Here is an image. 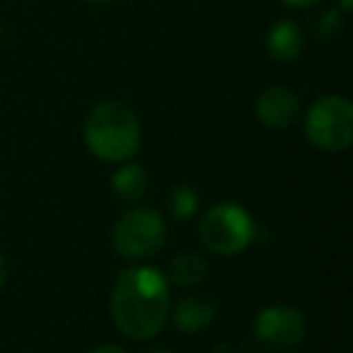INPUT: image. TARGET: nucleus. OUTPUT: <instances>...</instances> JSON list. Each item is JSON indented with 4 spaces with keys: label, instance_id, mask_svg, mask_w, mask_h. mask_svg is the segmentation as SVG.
Returning a JSON list of instances; mask_svg holds the SVG:
<instances>
[{
    "label": "nucleus",
    "instance_id": "obj_1",
    "mask_svg": "<svg viewBox=\"0 0 353 353\" xmlns=\"http://www.w3.org/2000/svg\"><path fill=\"white\" fill-rule=\"evenodd\" d=\"M114 324L128 339H152L170 317V283L155 266L119 274L112 290Z\"/></svg>",
    "mask_w": 353,
    "mask_h": 353
},
{
    "label": "nucleus",
    "instance_id": "obj_2",
    "mask_svg": "<svg viewBox=\"0 0 353 353\" xmlns=\"http://www.w3.org/2000/svg\"><path fill=\"white\" fill-rule=\"evenodd\" d=\"M85 143L104 162H126L141 148V126L131 107L117 99L97 102L85 121Z\"/></svg>",
    "mask_w": 353,
    "mask_h": 353
},
{
    "label": "nucleus",
    "instance_id": "obj_3",
    "mask_svg": "<svg viewBox=\"0 0 353 353\" xmlns=\"http://www.w3.org/2000/svg\"><path fill=\"white\" fill-rule=\"evenodd\" d=\"M199 237L208 252L232 256L247 250V245L254 237V223L250 213L237 203H216L199 223Z\"/></svg>",
    "mask_w": 353,
    "mask_h": 353
},
{
    "label": "nucleus",
    "instance_id": "obj_4",
    "mask_svg": "<svg viewBox=\"0 0 353 353\" xmlns=\"http://www.w3.org/2000/svg\"><path fill=\"white\" fill-rule=\"evenodd\" d=\"M305 133L319 150H346L353 143V104L339 94L322 97L310 107L305 119Z\"/></svg>",
    "mask_w": 353,
    "mask_h": 353
},
{
    "label": "nucleus",
    "instance_id": "obj_5",
    "mask_svg": "<svg viewBox=\"0 0 353 353\" xmlns=\"http://www.w3.org/2000/svg\"><path fill=\"white\" fill-rule=\"evenodd\" d=\"M112 242L123 259H145L165 247L167 223L152 208H133L117 221Z\"/></svg>",
    "mask_w": 353,
    "mask_h": 353
},
{
    "label": "nucleus",
    "instance_id": "obj_6",
    "mask_svg": "<svg viewBox=\"0 0 353 353\" xmlns=\"http://www.w3.org/2000/svg\"><path fill=\"white\" fill-rule=\"evenodd\" d=\"M254 334L264 346L285 351L303 341L307 334V322L305 314L290 305H271L256 314Z\"/></svg>",
    "mask_w": 353,
    "mask_h": 353
},
{
    "label": "nucleus",
    "instance_id": "obj_7",
    "mask_svg": "<svg viewBox=\"0 0 353 353\" xmlns=\"http://www.w3.org/2000/svg\"><path fill=\"white\" fill-rule=\"evenodd\" d=\"M298 97L279 85L266 88L256 99V117L266 128H288L298 119Z\"/></svg>",
    "mask_w": 353,
    "mask_h": 353
},
{
    "label": "nucleus",
    "instance_id": "obj_8",
    "mask_svg": "<svg viewBox=\"0 0 353 353\" xmlns=\"http://www.w3.org/2000/svg\"><path fill=\"white\" fill-rule=\"evenodd\" d=\"M218 305L208 295H187V298L179 300V305L174 307L172 314V322L179 332L196 334L203 332L206 327H211L213 319H216Z\"/></svg>",
    "mask_w": 353,
    "mask_h": 353
},
{
    "label": "nucleus",
    "instance_id": "obj_9",
    "mask_svg": "<svg viewBox=\"0 0 353 353\" xmlns=\"http://www.w3.org/2000/svg\"><path fill=\"white\" fill-rule=\"evenodd\" d=\"M303 32L293 20H281L269 30L266 37V51L279 63H293L303 54Z\"/></svg>",
    "mask_w": 353,
    "mask_h": 353
},
{
    "label": "nucleus",
    "instance_id": "obj_10",
    "mask_svg": "<svg viewBox=\"0 0 353 353\" xmlns=\"http://www.w3.org/2000/svg\"><path fill=\"white\" fill-rule=\"evenodd\" d=\"M112 192L121 203H138L148 192V174L141 165L126 162L112 176Z\"/></svg>",
    "mask_w": 353,
    "mask_h": 353
},
{
    "label": "nucleus",
    "instance_id": "obj_11",
    "mask_svg": "<svg viewBox=\"0 0 353 353\" xmlns=\"http://www.w3.org/2000/svg\"><path fill=\"white\" fill-rule=\"evenodd\" d=\"M208 264L194 252H184V254H176L170 261V279L176 285H196L206 279Z\"/></svg>",
    "mask_w": 353,
    "mask_h": 353
},
{
    "label": "nucleus",
    "instance_id": "obj_12",
    "mask_svg": "<svg viewBox=\"0 0 353 353\" xmlns=\"http://www.w3.org/2000/svg\"><path fill=\"white\" fill-rule=\"evenodd\" d=\"M199 211V194L189 184L174 187L170 194V213L174 221H189Z\"/></svg>",
    "mask_w": 353,
    "mask_h": 353
},
{
    "label": "nucleus",
    "instance_id": "obj_13",
    "mask_svg": "<svg viewBox=\"0 0 353 353\" xmlns=\"http://www.w3.org/2000/svg\"><path fill=\"white\" fill-rule=\"evenodd\" d=\"M343 30V17L341 10H327L317 22V34L322 39H332V37H339Z\"/></svg>",
    "mask_w": 353,
    "mask_h": 353
},
{
    "label": "nucleus",
    "instance_id": "obj_14",
    "mask_svg": "<svg viewBox=\"0 0 353 353\" xmlns=\"http://www.w3.org/2000/svg\"><path fill=\"white\" fill-rule=\"evenodd\" d=\"M92 353H128V351H126V348H121V346H117V343H107V346L94 348Z\"/></svg>",
    "mask_w": 353,
    "mask_h": 353
},
{
    "label": "nucleus",
    "instance_id": "obj_15",
    "mask_svg": "<svg viewBox=\"0 0 353 353\" xmlns=\"http://www.w3.org/2000/svg\"><path fill=\"white\" fill-rule=\"evenodd\" d=\"M283 3L290 8H310V6H314L317 0H283Z\"/></svg>",
    "mask_w": 353,
    "mask_h": 353
},
{
    "label": "nucleus",
    "instance_id": "obj_16",
    "mask_svg": "<svg viewBox=\"0 0 353 353\" xmlns=\"http://www.w3.org/2000/svg\"><path fill=\"white\" fill-rule=\"evenodd\" d=\"M6 279H8V266H6V259L0 256V288L6 285Z\"/></svg>",
    "mask_w": 353,
    "mask_h": 353
},
{
    "label": "nucleus",
    "instance_id": "obj_17",
    "mask_svg": "<svg viewBox=\"0 0 353 353\" xmlns=\"http://www.w3.org/2000/svg\"><path fill=\"white\" fill-rule=\"evenodd\" d=\"M339 6H341V12H346L353 8V0H339Z\"/></svg>",
    "mask_w": 353,
    "mask_h": 353
},
{
    "label": "nucleus",
    "instance_id": "obj_18",
    "mask_svg": "<svg viewBox=\"0 0 353 353\" xmlns=\"http://www.w3.org/2000/svg\"><path fill=\"white\" fill-rule=\"evenodd\" d=\"M152 353H172V351H165V348H157V351H152Z\"/></svg>",
    "mask_w": 353,
    "mask_h": 353
},
{
    "label": "nucleus",
    "instance_id": "obj_19",
    "mask_svg": "<svg viewBox=\"0 0 353 353\" xmlns=\"http://www.w3.org/2000/svg\"><path fill=\"white\" fill-rule=\"evenodd\" d=\"M90 3H112V0H90Z\"/></svg>",
    "mask_w": 353,
    "mask_h": 353
},
{
    "label": "nucleus",
    "instance_id": "obj_20",
    "mask_svg": "<svg viewBox=\"0 0 353 353\" xmlns=\"http://www.w3.org/2000/svg\"><path fill=\"white\" fill-rule=\"evenodd\" d=\"M0 39H3V25H0Z\"/></svg>",
    "mask_w": 353,
    "mask_h": 353
}]
</instances>
